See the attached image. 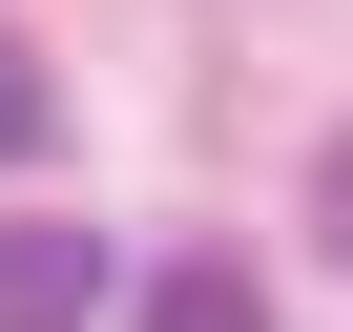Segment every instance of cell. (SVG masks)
<instances>
[{"mask_svg":"<svg viewBox=\"0 0 353 332\" xmlns=\"http://www.w3.org/2000/svg\"><path fill=\"white\" fill-rule=\"evenodd\" d=\"M125 332H270V291H250V249H166L125 291Z\"/></svg>","mask_w":353,"mask_h":332,"instance_id":"cell-2","label":"cell"},{"mask_svg":"<svg viewBox=\"0 0 353 332\" xmlns=\"http://www.w3.org/2000/svg\"><path fill=\"white\" fill-rule=\"evenodd\" d=\"M312 249H332V270H353V125H332V145H312Z\"/></svg>","mask_w":353,"mask_h":332,"instance_id":"cell-4","label":"cell"},{"mask_svg":"<svg viewBox=\"0 0 353 332\" xmlns=\"http://www.w3.org/2000/svg\"><path fill=\"white\" fill-rule=\"evenodd\" d=\"M125 270H104V229H63V208H21L0 229V332H83Z\"/></svg>","mask_w":353,"mask_h":332,"instance_id":"cell-1","label":"cell"},{"mask_svg":"<svg viewBox=\"0 0 353 332\" xmlns=\"http://www.w3.org/2000/svg\"><path fill=\"white\" fill-rule=\"evenodd\" d=\"M42 125H63V104H42V63H21V21H0V166H21Z\"/></svg>","mask_w":353,"mask_h":332,"instance_id":"cell-3","label":"cell"}]
</instances>
